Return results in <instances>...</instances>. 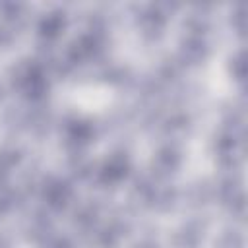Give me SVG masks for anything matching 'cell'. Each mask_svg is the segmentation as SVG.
Here are the masks:
<instances>
[{
    "label": "cell",
    "mask_w": 248,
    "mask_h": 248,
    "mask_svg": "<svg viewBox=\"0 0 248 248\" xmlns=\"http://www.w3.org/2000/svg\"><path fill=\"white\" fill-rule=\"evenodd\" d=\"M10 81H12L14 89H17L19 93H23L27 99H31L35 103L43 101L48 91L46 76H45L41 64L33 62V60L17 62L10 72Z\"/></svg>",
    "instance_id": "6da1fadb"
},
{
    "label": "cell",
    "mask_w": 248,
    "mask_h": 248,
    "mask_svg": "<svg viewBox=\"0 0 248 248\" xmlns=\"http://www.w3.org/2000/svg\"><path fill=\"white\" fill-rule=\"evenodd\" d=\"M43 198H45V203L50 209L58 211V209H64L68 205V202L72 200V188H70L68 182L50 178L43 186Z\"/></svg>",
    "instance_id": "7a4b0ae2"
},
{
    "label": "cell",
    "mask_w": 248,
    "mask_h": 248,
    "mask_svg": "<svg viewBox=\"0 0 248 248\" xmlns=\"http://www.w3.org/2000/svg\"><path fill=\"white\" fill-rule=\"evenodd\" d=\"M205 225L200 219L188 221L182 229H178L172 236V246L174 248H198L202 236H203Z\"/></svg>",
    "instance_id": "3957f363"
},
{
    "label": "cell",
    "mask_w": 248,
    "mask_h": 248,
    "mask_svg": "<svg viewBox=\"0 0 248 248\" xmlns=\"http://www.w3.org/2000/svg\"><path fill=\"white\" fill-rule=\"evenodd\" d=\"M130 170V163L124 155L120 153H114L112 157H108L105 161V165L101 167L99 170V180L105 182V184H116L120 182Z\"/></svg>",
    "instance_id": "277c9868"
},
{
    "label": "cell",
    "mask_w": 248,
    "mask_h": 248,
    "mask_svg": "<svg viewBox=\"0 0 248 248\" xmlns=\"http://www.w3.org/2000/svg\"><path fill=\"white\" fill-rule=\"evenodd\" d=\"M180 165V153L176 147L172 145H165L157 151V155L153 157V172L157 176H169L172 174Z\"/></svg>",
    "instance_id": "5b68a950"
},
{
    "label": "cell",
    "mask_w": 248,
    "mask_h": 248,
    "mask_svg": "<svg viewBox=\"0 0 248 248\" xmlns=\"http://www.w3.org/2000/svg\"><path fill=\"white\" fill-rule=\"evenodd\" d=\"M93 136V128L85 122V120H72L66 124V143L68 147H74V149H81L83 145L89 143Z\"/></svg>",
    "instance_id": "8992f818"
},
{
    "label": "cell",
    "mask_w": 248,
    "mask_h": 248,
    "mask_svg": "<svg viewBox=\"0 0 248 248\" xmlns=\"http://www.w3.org/2000/svg\"><path fill=\"white\" fill-rule=\"evenodd\" d=\"M207 56V46L202 37H188L180 46V62L186 66H196Z\"/></svg>",
    "instance_id": "52a82bcc"
},
{
    "label": "cell",
    "mask_w": 248,
    "mask_h": 248,
    "mask_svg": "<svg viewBox=\"0 0 248 248\" xmlns=\"http://www.w3.org/2000/svg\"><path fill=\"white\" fill-rule=\"evenodd\" d=\"M64 25H66L64 14H60V12H52V14H46V16L41 19V23H39V31H41V35H43L45 39L52 41V39H56V37L64 31Z\"/></svg>",
    "instance_id": "ba28073f"
},
{
    "label": "cell",
    "mask_w": 248,
    "mask_h": 248,
    "mask_svg": "<svg viewBox=\"0 0 248 248\" xmlns=\"http://www.w3.org/2000/svg\"><path fill=\"white\" fill-rule=\"evenodd\" d=\"M188 203L192 207H200V205H205L211 198H213V186L207 182V180H200V182H194L190 188H188Z\"/></svg>",
    "instance_id": "9c48e42d"
},
{
    "label": "cell",
    "mask_w": 248,
    "mask_h": 248,
    "mask_svg": "<svg viewBox=\"0 0 248 248\" xmlns=\"http://www.w3.org/2000/svg\"><path fill=\"white\" fill-rule=\"evenodd\" d=\"M217 194H219V200H221L225 205H231V203L236 202L240 196H244L242 190H240V180H238V178H232V176L221 180V184L217 186Z\"/></svg>",
    "instance_id": "30bf717a"
},
{
    "label": "cell",
    "mask_w": 248,
    "mask_h": 248,
    "mask_svg": "<svg viewBox=\"0 0 248 248\" xmlns=\"http://www.w3.org/2000/svg\"><path fill=\"white\" fill-rule=\"evenodd\" d=\"M174 202H176V190H174V188H170V186L155 188L151 205H153L157 211H169V209H172V207H174Z\"/></svg>",
    "instance_id": "8fae6325"
},
{
    "label": "cell",
    "mask_w": 248,
    "mask_h": 248,
    "mask_svg": "<svg viewBox=\"0 0 248 248\" xmlns=\"http://www.w3.org/2000/svg\"><path fill=\"white\" fill-rule=\"evenodd\" d=\"M188 126H190L188 116H184V114H172V116L165 122V132H167L169 136H182V134L188 130Z\"/></svg>",
    "instance_id": "7c38bea8"
},
{
    "label": "cell",
    "mask_w": 248,
    "mask_h": 248,
    "mask_svg": "<svg viewBox=\"0 0 248 248\" xmlns=\"http://www.w3.org/2000/svg\"><path fill=\"white\" fill-rule=\"evenodd\" d=\"M95 217H97V209L93 205H83L76 211V227L87 231L95 225Z\"/></svg>",
    "instance_id": "4fadbf2b"
},
{
    "label": "cell",
    "mask_w": 248,
    "mask_h": 248,
    "mask_svg": "<svg viewBox=\"0 0 248 248\" xmlns=\"http://www.w3.org/2000/svg\"><path fill=\"white\" fill-rule=\"evenodd\" d=\"M242 244H244V240L238 231H225L217 238L215 248H242Z\"/></svg>",
    "instance_id": "5bb4252c"
},
{
    "label": "cell",
    "mask_w": 248,
    "mask_h": 248,
    "mask_svg": "<svg viewBox=\"0 0 248 248\" xmlns=\"http://www.w3.org/2000/svg\"><path fill=\"white\" fill-rule=\"evenodd\" d=\"M178 70H180V66L174 60H165L163 66L159 68V78L165 79V81H170L178 76Z\"/></svg>",
    "instance_id": "9a60e30c"
},
{
    "label": "cell",
    "mask_w": 248,
    "mask_h": 248,
    "mask_svg": "<svg viewBox=\"0 0 248 248\" xmlns=\"http://www.w3.org/2000/svg\"><path fill=\"white\" fill-rule=\"evenodd\" d=\"M16 205V196L8 190H0V215H6Z\"/></svg>",
    "instance_id": "2e32d148"
},
{
    "label": "cell",
    "mask_w": 248,
    "mask_h": 248,
    "mask_svg": "<svg viewBox=\"0 0 248 248\" xmlns=\"http://www.w3.org/2000/svg\"><path fill=\"white\" fill-rule=\"evenodd\" d=\"M12 41H14V29H12V25H8L6 21H2V23H0V48L8 46Z\"/></svg>",
    "instance_id": "e0dca14e"
},
{
    "label": "cell",
    "mask_w": 248,
    "mask_h": 248,
    "mask_svg": "<svg viewBox=\"0 0 248 248\" xmlns=\"http://www.w3.org/2000/svg\"><path fill=\"white\" fill-rule=\"evenodd\" d=\"M231 72L234 74L236 79H244V60H242V54H238L236 58L231 60Z\"/></svg>",
    "instance_id": "ac0fdd59"
},
{
    "label": "cell",
    "mask_w": 248,
    "mask_h": 248,
    "mask_svg": "<svg viewBox=\"0 0 248 248\" xmlns=\"http://www.w3.org/2000/svg\"><path fill=\"white\" fill-rule=\"evenodd\" d=\"M45 246L46 248H74L68 238H48L45 242Z\"/></svg>",
    "instance_id": "d6986e66"
},
{
    "label": "cell",
    "mask_w": 248,
    "mask_h": 248,
    "mask_svg": "<svg viewBox=\"0 0 248 248\" xmlns=\"http://www.w3.org/2000/svg\"><path fill=\"white\" fill-rule=\"evenodd\" d=\"M134 248H159V244L157 242H153V240H141L140 244H136Z\"/></svg>",
    "instance_id": "ffe728a7"
},
{
    "label": "cell",
    "mask_w": 248,
    "mask_h": 248,
    "mask_svg": "<svg viewBox=\"0 0 248 248\" xmlns=\"http://www.w3.org/2000/svg\"><path fill=\"white\" fill-rule=\"evenodd\" d=\"M4 99V87H2V83H0V101Z\"/></svg>",
    "instance_id": "44dd1931"
}]
</instances>
